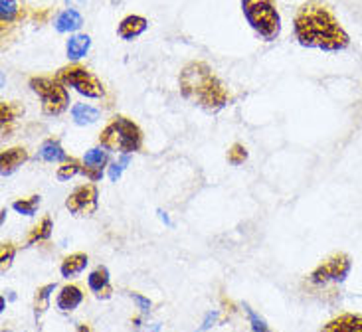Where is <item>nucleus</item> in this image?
Here are the masks:
<instances>
[{
  "label": "nucleus",
  "instance_id": "c756f323",
  "mask_svg": "<svg viewBox=\"0 0 362 332\" xmlns=\"http://www.w3.org/2000/svg\"><path fill=\"white\" fill-rule=\"evenodd\" d=\"M129 297L133 299L135 302H137V307L141 309V312L143 314H146V312H151V307H153V302L149 301L146 297H143V295H139V293H129Z\"/></svg>",
  "mask_w": 362,
  "mask_h": 332
},
{
  "label": "nucleus",
  "instance_id": "a211bd4d",
  "mask_svg": "<svg viewBox=\"0 0 362 332\" xmlns=\"http://www.w3.org/2000/svg\"><path fill=\"white\" fill-rule=\"evenodd\" d=\"M83 24V18L80 16V12L77 11H63L56 22H54V26H56V30L58 32H75L82 28Z\"/></svg>",
  "mask_w": 362,
  "mask_h": 332
},
{
  "label": "nucleus",
  "instance_id": "aec40b11",
  "mask_svg": "<svg viewBox=\"0 0 362 332\" xmlns=\"http://www.w3.org/2000/svg\"><path fill=\"white\" fill-rule=\"evenodd\" d=\"M56 289V285H44L40 289L36 290V297H34V317L36 321L40 322L42 314L48 311V305H50V295Z\"/></svg>",
  "mask_w": 362,
  "mask_h": 332
},
{
  "label": "nucleus",
  "instance_id": "bb28decb",
  "mask_svg": "<svg viewBox=\"0 0 362 332\" xmlns=\"http://www.w3.org/2000/svg\"><path fill=\"white\" fill-rule=\"evenodd\" d=\"M129 165V155H123L121 156V160L119 162H113V165L109 166V178L113 180V182H117L119 180V177H121V172L125 170V166Z\"/></svg>",
  "mask_w": 362,
  "mask_h": 332
},
{
  "label": "nucleus",
  "instance_id": "2eb2a0df",
  "mask_svg": "<svg viewBox=\"0 0 362 332\" xmlns=\"http://www.w3.org/2000/svg\"><path fill=\"white\" fill-rule=\"evenodd\" d=\"M87 255L85 253H72V255H68L65 260L62 261V267H60V273H62V277L65 279H70L73 275H80L85 267H87Z\"/></svg>",
  "mask_w": 362,
  "mask_h": 332
},
{
  "label": "nucleus",
  "instance_id": "393cba45",
  "mask_svg": "<svg viewBox=\"0 0 362 332\" xmlns=\"http://www.w3.org/2000/svg\"><path fill=\"white\" fill-rule=\"evenodd\" d=\"M0 111H2V124L6 127V123H12L18 115H22V109L20 105H14V103H2L0 107Z\"/></svg>",
  "mask_w": 362,
  "mask_h": 332
},
{
  "label": "nucleus",
  "instance_id": "9b49d317",
  "mask_svg": "<svg viewBox=\"0 0 362 332\" xmlns=\"http://www.w3.org/2000/svg\"><path fill=\"white\" fill-rule=\"evenodd\" d=\"M321 332H362V314H341L327 322Z\"/></svg>",
  "mask_w": 362,
  "mask_h": 332
},
{
  "label": "nucleus",
  "instance_id": "423d86ee",
  "mask_svg": "<svg viewBox=\"0 0 362 332\" xmlns=\"http://www.w3.org/2000/svg\"><path fill=\"white\" fill-rule=\"evenodd\" d=\"M58 79L63 85H70L77 94L85 95L89 99H99L105 94L104 83L97 79V75H94L89 70H85L82 65H68V68H63L58 73Z\"/></svg>",
  "mask_w": 362,
  "mask_h": 332
},
{
  "label": "nucleus",
  "instance_id": "b1692460",
  "mask_svg": "<svg viewBox=\"0 0 362 332\" xmlns=\"http://www.w3.org/2000/svg\"><path fill=\"white\" fill-rule=\"evenodd\" d=\"M14 255H16V249L12 243H2V251H0V271L6 273V269H11L12 261H14Z\"/></svg>",
  "mask_w": 362,
  "mask_h": 332
},
{
  "label": "nucleus",
  "instance_id": "f257e3e1",
  "mask_svg": "<svg viewBox=\"0 0 362 332\" xmlns=\"http://www.w3.org/2000/svg\"><path fill=\"white\" fill-rule=\"evenodd\" d=\"M295 38L303 48H317L323 52H341L349 48L351 38L337 20L329 6L319 0L303 4L293 22Z\"/></svg>",
  "mask_w": 362,
  "mask_h": 332
},
{
  "label": "nucleus",
  "instance_id": "f8f14e48",
  "mask_svg": "<svg viewBox=\"0 0 362 332\" xmlns=\"http://www.w3.org/2000/svg\"><path fill=\"white\" fill-rule=\"evenodd\" d=\"M146 28H149V22H146V18H143V16H137V14H131V16H127V18L121 20L117 34H119L123 40H135V38H139Z\"/></svg>",
  "mask_w": 362,
  "mask_h": 332
},
{
  "label": "nucleus",
  "instance_id": "c85d7f7f",
  "mask_svg": "<svg viewBox=\"0 0 362 332\" xmlns=\"http://www.w3.org/2000/svg\"><path fill=\"white\" fill-rule=\"evenodd\" d=\"M0 8H2V22L12 20L16 11H18V6H16L14 0H2V2H0Z\"/></svg>",
  "mask_w": 362,
  "mask_h": 332
},
{
  "label": "nucleus",
  "instance_id": "6e6552de",
  "mask_svg": "<svg viewBox=\"0 0 362 332\" xmlns=\"http://www.w3.org/2000/svg\"><path fill=\"white\" fill-rule=\"evenodd\" d=\"M97 186L95 184H83L73 190L65 200V208L75 218H87L97 210Z\"/></svg>",
  "mask_w": 362,
  "mask_h": 332
},
{
  "label": "nucleus",
  "instance_id": "4468645a",
  "mask_svg": "<svg viewBox=\"0 0 362 332\" xmlns=\"http://www.w3.org/2000/svg\"><path fill=\"white\" fill-rule=\"evenodd\" d=\"M26 160H28V153H26V148L16 146V148H8V151H4V153H2V158H0L2 177H8V174H12V172H14L16 168H20Z\"/></svg>",
  "mask_w": 362,
  "mask_h": 332
},
{
  "label": "nucleus",
  "instance_id": "4be33fe9",
  "mask_svg": "<svg viewBox=\"0 0 362 332\" xmlns=\"http://www.w3.org/2000/svg\"><path fill=\"white\" fill-rule=\"evenodd\" d=\"M82 172V166L80 162L75 160V158H70V160H65L60 168H58V172H56V177L60 182H65V180H70L73 178L75 174H80Z\"/></svg>",
  "mask_w": 362,
  "mask_h": 332
},
{
  "label": "nucleus",
  "instance_id": "1a4fd4ad",
  "mask_svg": "<svg viewBox=\"0 0 362 332\" xmlns=\"http://www.w3.org/2000/svg\"><path fill=\"white\" fill-rule=\"evenodd\" d=\"M107 165V151L101 148H89L83 156V174L92 182H97L104 177V168Z\"/></svg>",
  "mask_w": 362,
  "mask_h": 332
},
{
  "label": "nucleus",
  "instance_id": "f3484780",
  "mask_svg": "<svg viewBox=\"0 0 362 332\" xmlns=\"http://www.w3.org/2000/svg\"><path fill=\"white\" fill-rule=\"evenodd\" d=\"M89 46H92L89 36H85V34H75V36H72V38L68 40V46H65L68 58H70V60H82L83 56L89 52Z\"/></svg>",
  "mask_w": 362,
  "mask_h": 332
},
{
  "label": "nucleus",
  "instance_id": "9d476101",
  "mask_svg": "<svg viewBox=\"0 0 362 332\" xmlns=\"http://www.w3.org/2000/svg\"><path fill=\"white\" fill-rule=\"evenodd\" d=\"M87 285H89V289H92V293H94L97 299H104L105 301V299H109L113 295V287H111V281H109V271L104 265L95 267L89 273Z\"/></svg>",
  "mask_w": 362,
  "mask_h": 332
},
{
  "label": "nucleus",
  "instance_id": "5701e85b",
  "mask_svg": "<svg viewBox=\"0 0 362 332\" xmlns=\"http://www.w3.org/2000/svg\"><path fill=\"white\" fill-rule=\"evenodd\" d=\"M40 206V196H30L28 200H16L12 208L18 212V214H24V216H34L36 210Z\"/></svg>",
  "mask_w": 362,
  "mask_h": 332
},
{
  "label": "nucleus",
  "instance_id": "6ab92c4d",
  "mask_svg": "<svg viewBox=\"0 0 362 332\" xmlns=\"http://www.w3.org/2000/svg\"><path fill=\"white\" fill-rule=\"evenodd\" d=\"M72 117L77 124H92L99 119V111L92 105L77 103L72 107Z\"/></svg>",
  "mask_w": 362,
  "mask_h": 332
},
{
  "label": "nucleus",
  "instance_id": "a878e982",
  "mask_svg": "<svg viewBox=\"0 0 362 332\" xmlns=\"http://www.w3.org/2000/svg\"><path fill=\"white\" fill-rule=\"evenodd\" d=\"M246 312H248V319H249V324H251V331L254 332H271L269 331V326L266 324V321L259 317L258 312H254V309H249L248 305H246Z\"/></svg>",
  "mask_w": 362,
  "mask_h": 332
},
{
  "label": "nucleus",
  "instance_id": "0eeeda50",
  "mask_svg": "<svg viewBox=\"0 0 362 332\" xmlns=\"http://www.w3.org/2000/svg\"><path fill=\"white\" fill-rule=\"evenodd\" d=\"M351 273V257L347 253H335L325 260L311 273V283L325 285V283H342Z\"/></svg>",
  "mask_w": 362,
  "mask_h": 332
},
{
  "label": "nucleus",
  "instance_id": "412c9836",
  "mask_svg": "<svg viewBox=\"0 0 362 332\" xmlns=\"http://www.w3.org/2000/svg\"><path fill=\"white\" fill-rule=\"evenodd\" d=\"M52 229H54L52 218H48V216H46V218L42 219L36 228L32 229L30 236H28V239H26V243L32 245V243H36V241H44V239H48L50 236H52Z\"/></svg>",
  "mask_w": 362,
  "mask_h": 332
},
{
  "label": "nucleus",
  "instance_id": "dca6fc26",
  "mask_svg": "<svg viewBox=\"0 0 362 332\" xmlns=\"http://www.w3.org/2000/svg\"><path fill=\"white\" fill-rule=\"evenodd\" d=\"M38 158L44 160V162H62V160H68V155H65V151H63L62 145L58 141L50 139V141H46L40 146Z\"/></svg>",
  "mask_w": 362,
  "mask_h": 332
},
{
  "label": "nucleus",
  "instance_id": "7ed1b4c3",
  "mask_svg": "<svg viewBox=\"0 0 362 332\" xmlns=\"http://www.w3.org/2000/svg\"><path fill=\"white\" fill-rule=\"evenodd\" d=\"M99 143L104 146L105 151H113V153H135L139 151L143 145V133L141 129L129 121L127 117L117 115L111 119V123L105 127L99 135Z\"/></svg>",
  "mask_w": 362,
  "mask_h": 332
},
{
  "label": "nucleus",
  "instance_id": "ddd939ff",
  "mask_svg": "<svg viewBox=\"0 0 362 332\" xmlns=\"http://www.w3.org/2000/svg\"><path fill=\"white\" fill-rule=\"evenodd\" d=\"M82 289L75 287V285H65V287L60 290V295H58V299H56V305H58V309L62 312H72L82 305Z\"/></svg>",
  "mask_w": 362,
  "mask_h": 332
},
{
  "label": "nucleus",
  "instance_id": "20e7f679",
  "mask_svg": "<svg viewBox=\"0 0 362 332\" xmlns=\"http://www.w3.org/2000/svg\"><path fill=\"white\" fill-rule=\"evenodd\" d=\"M242 12L259 38L271 42L280 36V12L271 0H242Z\"/></svg>",
  "mask_w": 362,
  "mask_h": 332
},
{
  "label": "nucleus",
  "instance_id": "cd10ccee",
  "mask_svg": "<svg viewBox=\"0 0 362 332\" xmlns=\"http://www.w3.org/2000/svg\"><path fill=\"white\" fill-rule=\"evenodd\" d=\"M248 158V153H246V148L242 145H234L232 146V151L228 153V160L232 165H242L244 160Z\"/></svg>",
  "mask_w": 362,
  "mask_h": 332
},
{
  "label": "nucleus",
  "instance_id": "2f4dec72",
  "mask_svg": "<svg viewBox=\"0 0 362 332\" xmlns=\"http://www.w3.org/2000/svg\"><path fill=\"white\" fill-rule=\"evenodd\" d=\"M77 332H92V331H89V326H85V324H80V326H77Z\"/></svg>",
  "mask_w": 362,
  "mask_h": 332
},
{
  "label": "nucleus",
  "instance_id": "39448f33",
  "mask_svg": "<svg viewBox=\"0 0 362 332\" xmlns=\"http://www.w3.org/2000/svg\"><path fill=\"white\" fill-rule=\"evenodd\" d=\"M30 87L34 94L42 99V111L46 115H62L70 105V95L65 91L63 83L56 77H34L30 79Z\"/></svg>",
  "mask_w": 362,
  "mask_h": 332
},
{
  "label": "nucleus",
  "instance_id": "f03ea898",
  "mask_svg": "<svg viewBox=\"0 0 362 332\" xmlns=\"http://www.w3.org/2000/svg\"><path fill=\"white\" fill-rule=\"evenodd\" d=\"M180 94L192 105L208 113H218L230 101V95L222 82L218 79L212 68L202 62L188 63L180 72Z\"/></svg>",
  "mask_w": 362,
  "mask_h": 332
},
{
  "label": "nucleus",
  "instance_id": "7c9ffc66",
  "mask_svg": "<svg viewBox=\"0 0 362 332\" xmlns=\"http://www.w3.org/2000/svg\"><path fill=\"white\" fill-rule=\"evenodd\" d=\"M214 321H216V312H212V314H208L206 322L202 324V331H204V328H208V326H210V322H214Z\"/></svg>",
  "mask_w": 362,
  "mask_h": 332
}]
</instances>
